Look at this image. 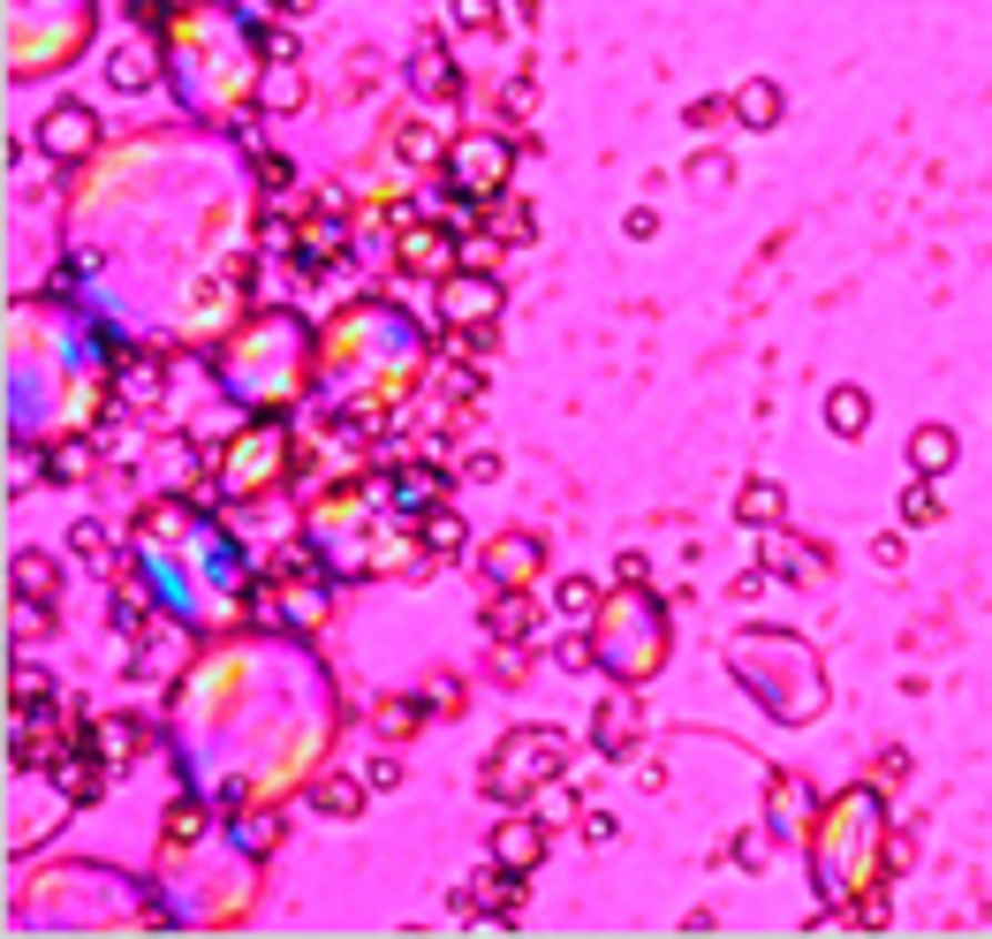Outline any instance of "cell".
<instances>
[{"label":"cell","instance_id":"cell-1","mask_svg":"<svg viewBox=\"0 0 992 939\" xmlns=\"http://www.w3.org/2000/svg\"><path fill=\"white\" fill-rule=\"evenodd\" d=\"M561 758H568V735H561V727H516V735H508V750L485 766V788H500L516 766L538 773V780H554V773H561Z\"/></svg>","mask_w":992,"mask_h":939},{"label":"cell","instance_id":"cell-2","mask_svg":"<svg viewBox=\"0 0 992 939\" xmlns=\"http://www.w3.org/2000/svg\"><path fill=\"white\" fill-rule=\"evenodd\" d=\"M439 319H447V326H485V319H500V281L477 273V265L447 273V281H439Z\"/></svg>","mask_w":992,"mask_h":939},{"label":"cell","instance_id":"cell-3","mask_svg":"<svg viewBox=\"0 0 992 939\" xmlns=\"http://www.w3.org/2000/svg\"><path fill=\"white\" fill-rule=\"evenodd\" d=\"M394 258H402V273H432V281H447V273H455V258H463V243H455V235H447V228H417V220H409V228H394Z\"/></svg>","mask_w":992,"mask_h":939},{"label":"cell","instance_id":"cell-4","mask_svg":"<svg viewBox=\"0 0 992 939\" xmlns=\"http://www.w3.org/2000/svg\"><path fill=\"white\" fill-rule=\"evenodd\" d=\"M39 144L53 152V160H84L91 144H99V114H91V107H77V99H61V107L39 122Z\"/></svg>","mask_w":992,"mask_h":939},{"label":"cell","instance_id":"cell-5","mask_svg":"<svg viewBox=\"0 0 992 939\" xmlns=\"http://www.w3.org/2000/svg\"><path fill=\"white\" fill-rule=\"evenodd\" d=\"M538 856H546V818H538V811H516V818H500V826H493V864L530 871Z\"/></svg>","mask_w":992,"mask_h":939},{"label":"cell","instance_id":"cell-6","mask_svg":"<svg viewBox=\"0 0 992 939\" xmlns=\"http://www.w3.org/2000/svg\"><path fill=\"white\" fill-rule=\"evenodd\" d=\"M516 160H523L516 144H463V152H455L447 168L463 174V182H477V198H500V190H508V168H516Z\"/></svg>","mask_w":992,"mask_h":939},{"label":"cell","instance_id":"cell-7","mask_svg":"<svg viewBox=\"0 0 992 939\" xmlns=\"http://www.w3.org/2000/svg\"><path fill=\"white\" fill-rule=\"evenodd\" d=\"M591 735H599L606 758H629V750H637V697H629V689L606 697L599 713H591Z\"/></svg>","mask_w":992,"mask_h":939},{"label":"cell","instance_id":"cell-8","mask_svg":"<svg viewBox=\"0 0 992 939\" xmlns=\"http://www.w3.org/2000/svg\"><path fill=\"white\" fill-rule=\"evenodd\" d=\"M439 493H447V477H439L432 463H417V470H394V477H387V501H394L402 515H425V508H439Z\"/></svg>","mask_w":992,"mask_h":939},{"label":"cell","instance_id":"cell-9","mask_svg":"<svg viewBox=\"0 0 992 939\" xmlns=\"http://www.w3.org/2000/svg\"><path fill=\"white\" fill-rule=\"evenodd\" d=\"M136 735H144L136 720H84V727H77V743H84V750H99V758H107L114 773L136 758Z\"/></svg>","mask_w":992,"mask_h":939},{"label":"cell","instance_id":"cell-10","mask_svg":"<svg viewBox=\"0 0 992 939\" xmlns=\"http://www.w3.org/2000/svg\"><path fill=\"white\" fill-rule=\"evenodd\" d=\"M735 515H742L750 531H773V523H788V493H780L773 477H750V485L735 493Z\"/></svg>","mask_w":992,"mask_h":939},{"label":"cell","instance_id":"cell-11","mask_svg":"<svg viewBox=\"0 0 992 939\" xmlns=\"http://www.w3.org/2000/svg\"><path fill=\"white\" fill-rule=\"evenodd\" d=\"M954 455H962V447H954L948 425H917L909 432V463H917V477H948Z\"/></svg>","mask_w":992,"mask_h":939},{"label":"cell","instance_id":"cell-12","mask_svg":"<svg viewBox=\"0 0 992 939\" xmlns=\"http://www.w3.org/2000/svg\"><path fill=\"white\" fill-rule=\"evenodd\" d=\"M409 77H417L432 99H463V77H455V61L439 53V39H425L417 53H409Z\"/></svg>","mask_w":992,"mask_h":939},{"label":"cell","instance_id":"cell-13","mask_svg":"<svg viewBox=\"0 0 992 939\" xmlns=\"http://www.w3.org/2000/svg\"><path fill=\"white\" fill-rule=\"evenodd\" d=\"M485 637H493V644H523V637H530V598H523L516 584L493 598V614H485Z\"/></svg>","mask_w":992,"mask_h":939},{"label":"cell","instance_id":"cell-14","mask_svg":"<svg viewBox=\"0 0 992 939\" xmlns=\"http://www.w3.org/2000/svg\"><path fill=\"white\" fill-rule=\"evenodd\" d=\"M735 122L742 129H773L780 122V84L773 77H750V84L735 91Z\"/></svg>","mask_w":992,"mask_h":939},{"label":"cell","instance_id":"cell-15","mask_svg":"<svg viewBox=\"0 0 992 939\" xmlns=\"http://www.w3.org/2000/svg\"><path fill=\"white\" fill-rule=\"evenodd\" d=\"M530 561H538V538H530V531H508V538H493L485 568H493L500 584H523V576H530Z\"/></svg>","mask_w":992,"mask_h":939},{"label":"cell","instance_id":"cell-16","mask_svg":"<svg viewBox=\"0 0 992 939\" xmlns=\"http://www.w3.org/2000/svg\"><path fill=\"white\" fill-rule=\"evenodd\" d=\"M311 804H318L326 818H356L364 804H372V780H348V773H334V780H318V788H311Z\"/></svg>","mask_w":992,"mask_h":939},{"label":"cell","instance_id":"cell-17","mask_svg":"<svg viewBox=\"0 0 992 939\" xmlns=\"http://www.w3.org/2000/svg\"><path fill=\"white\" fill-rule=\"evenodd\" d=\"M826 425L841 432V440H863V425H871V394H863V386H833V394H826Z\"/></svg>","mask_w":992,"mask_h":939},{"label":"cell","instance_id":"cell-18","mask_svg":"<svg viewBox=\"0 0 992 939\" xmlns=\"http://www.w3.org/2000/svg\"><path fill=\"white\" fill-rule=\"evenodd\" d=\"M16 598H39V606H53L61 598V568L45 554H16Z\"/></svg>","mask_w":992,"mask_h":939},{"label":"cell","instance_id":"cell-19","mask_svg":"<svg viewBox=\"0 0 992 939\" xmlns=\"http://www.w3.org/2000/svg\"><path fill=\"white\" fill-rule=\"evenodd\" d=\"M417 546H425V554H463V515L455 508H425L417 515Z\"/></svg>","mask_w":992,"mask_h":939},{"label":"cell","instance_id":"cell-20","mask_svg":"<svg viewBox=\"0 0 992 939\" xmlns=\"http://www.w3.org/2000/svg\"><path fill=\"white\" fill-rule=\"evenodd\" d=\"M940 515H948V501H940V477H909V485H902V523L932 531Z\"/></svg>","mask_w":992,"mask_h":939},{"label":"cell","instance_id":"cell-21","mask_svg":"<svg viewBox=\"0 0 992 939\" xmlns=\"http://www.w3.org/2000/svg\"><path fill=\"white\" fill-rule=\"evenodd\" d=\"M447 16H455L463 39H493L500 31V0H447Z\"/></svg>","mask_w":992,"mask_h":939},{"label":"cell","instance_id":"cell-22","mask_svg":"<svg viewBox=\"0 0 992 939\" xmlns=\"http://www.w3.org/2000/svg\"><path fill=\"white\" fill-rule=\"evenodd\" d=\"M591 606H599V584H591V576H561V584H554V614H561V622H584Z\"/></svg>","mask_w":992,"mask_h":939},{"label":"cell","instance_id":"cell-23","mask_svg":"<svg viewBox=\"0 0 992 939\" xmlns=\"http://www.w3.org/2000/svg\"><path fill=\"white\" fill-rule=\"evenodd\" d=\"M198 834H205V811H198L190 796H174V811H168V826H160V841H168V849H190Z\"/></svg>","mask_w":992,"mask_h":939},{"label":"cell","instance_id":"cell-24","mask_svg":"<svg viewBox=\"0 0 992 939\" xmlns=\"http://www.w3.org/2000/svg\"><path fill=\"white\" fill-rule=\"evenodd\" d=\"M273 841H281V811H243V849L265 856Z\"/></svg>","mask_w":992,"mask_h":939},{"label":"cell","instance_id":"cell-25","mask_svg":"<svg viewBox=\"0 0 992 939\" xmlns=\"http://www.w3.org/2000/svg\"><path fill=\"white\" fill-rule=\"evenodd\" d=\"M114 84H122V91H144V84H152V53H144V46L114 53Z\"/></svg>","mask_w":992,"mask_h":939},{"label":"cell","instance_id":"cell-26","mask_svg":"<svg viewBox=\"0 0 992 939\" xmlns=\"http://www.w3.org/2000/svg\"><path fill=\"white\" fill-rule=\"evenodd\" d=\"M69 554H84V561H99V568H107V523H77V531H69Z\"/></svg>","mask_w":992,"mask_h":939},{"label":"cell","instance_id":"cell-27","mask_svg":"<svg viewBox=\"0 0 992 939\" xmlns=\"http://www.w3.org/2000/svg\"><path fill=\"white\" fill-rule=\"evenodd\" d=\"M379 727H387V735H409V727H425L417 697H387V705H379Z\"/></svg>","mask_w":992,"mask_h":939},{"label":"cell","instance_id":"cell-28","mask_svg":"<svg viewBox=\"0 0 992 939\" xmlns=\"http://www.w3.org/2000/svg\"><path fill=\"white\" fill-rule=\"evenodd\" d=\"M91 470V447H53L45 455V477H84Z\"/></svg>","mask_w":992,"mask_h":939},{"label":"cell","instance_id":"cell-29","mask_svg":"<svg viewBox=\"0 0 992 939\" xmlns=\"http://www.w3.org/2000/svg\"><path fill=\"white\" fill-rule=\"evenodd\" d=\"M402 160H439V137H432L425 122H409L402 129Z\"/></svg>","mask_w":992,"mask_h":939},{"label":"cell","instance_id":"cell-30","mask_svg":"<svg viewBox=\"0 0 992 939\" xmlns=\"http://www.w3.org/2000/svg\"><path fill=\"white\" fill-rule=\"evenodd\" d=\"M614 584H621V592H645V584H651V561L645 554H621V561H614Z\"/></svg>","mask_w":992,"mask_h":939},{"label":"cell","instance_id":"cell-31","mask_svg":"<svg viewBox=\"0 0 992 939\" xmlns=\"http://www.w3.org/2000/svg\"><path fill=\"white\" fill-rule=\"evenodd\" d=\"M554 667L584 675V667H591V637H561V644H554Z\"/></svg>","mask_w":992,"mask_h":939},{"label":"cell","instance_id":"cell-32","mask_svg":"<svg viewBox=\"0 0 992 939\" xmlns=\"http://www.w3.org/2000/svg\"><path fill=\"white\" fill-rule=\"evenodd\" d=\"M45 689H53V683H45L39 667H16V713H31V705H39Z\"/></svg>","mask_w":992,"mask_h":939},{"label":"cell","instance_id":"cell-33","mask_svg":"<svg viewBox=\"0 0 992 939\" xmlns=\"http://www.w3.org/2000/svg\"><path fill=\"white\" fill-rule=\"evenodd\" d=\"M576 834L599 849V841H614V834H621V818H614V811H584V818H576Z\"/></svg>","mask_w":992,"mask_h":939},{"label":"cell","instance_id":"cell-34","mask_svg":"<svg viewBox=\"0 0 992 939\" xmlns=\"http://www.w3.org/2000/svg\"><path fill=\"white\" fill-rule=\"evenodd\" d=\"M130 402L144 410V402H160V364H136L130 372Z\"/></svg>","mask_w":992,"mask_h":939},{"label":"cell","instance_id":"cell-35","mask_svg":"<svg viewBox=\"0 0 992 939\" xmlns=\"http://www.w3.org/2000/svg\"><path fill=\"white\" fill-rule=\"evenodd\" d=\"M364 780H372V796L402 788V758H372V766H364Z\"/></svg>","mask_w":992,"mask_h":939},{"label":"cell","instance_id":"cell-36","mask_svg":"<svg viewBox=\"0 0 992 939\" xmlns=\"http://www.w3.org/2000/svg\"><path fill=\"white\" fill-rule=\"evenodd\" d=\"M493 258H500L493 235H470V243H463V265H477V273H493Z\"/></svg>","mask_w":992,"mask_h":939},{"label":"cell","instance_id":"cell-37","mask_svg":"<svg viewBox=\"0 0 992 939\" xmlns=\"http://www.w3.org/2000/svg\"><path fill=\"white\" fill-rule=\"evenodd\" d=\"M690 182H728V160H720V152H697V160H690Z\"/></svg>","mask_w":992,"mask_h":939},{"label":"cell","instance_id":"cell-38","mask_svg":"<svg viewBox=\"0 0 992 939\" xmlns=\"http://www.w3.org/2000/svg\"><path fill=\"white\" fill-rule=\"evenodd\" d=\"M130 16L144 31H168V0H130Z\"/></svg>","mask_w":992,"mask_h":939},{"label":"cell","instance_id":"cell-39","mask_svg":"<svg viewBox=\"0 0 992 939\" xmlns=\"http://www.w3.org/2000/svg\"><path fill=\"white\" fill-rule=\"evenodd\" d=\"M530 804H538V818H568L576 796H568V788H546V796H530Z\"/></svg>","mask_w":992,"mask_h":939},{"label":"cell","instance_id":"cell-40","mask_svg":"<svg viewBox=\"0 0 992 939\" xmlns=\"http://www.w3.org/2000/svg\"><path fill=\"white\" fill-rule=\"evenodd\" d=\"M871 561H879V568H902V538H894V531H887V538H879V546H871Z\"/></svg>","mask_w":992,"mask_h":939},{"label":"cell","instance_id":"cell-41","mask_svg":"<svg viewBox=\"0 0 992 939\" xmlns=\"http://www.w3.org/2000/svg\"><path fill=\"white\" fill-rule=\"evenodd\" d=\"M621 228H629V235H637V243H645L651 228H659V213H651V205H629V220H621Z\"/></svg>","mask_w":992,"mask_h":939},{"label":"cell","instance_id":"cell-42","mask_svg":"<svg viewBox=\"0 0 992 939\" xmlns=\"http://www.w3.org/2000/svg\"><path fill=\"white\" fill-rule=\"evenodd\" d=\"M463 470H470L477 485H485V477H500V455H493V447H477V455H470V463H463Z\"/></svg>","mask_w":992,"mask_h":939},{"label":"cell","instance_id":"cell-43","mask_svg":"<svg viewBox=\"0 0 992 939\" xmlns=\"http://www.w3.org/2000/svg\"><path fill=\"white\" fill-rule=\"evenodd\" d=\"M289 99H303V84H289V69H281V84H265V107H289Z\"/></svg>","mask_w":992,"mask_h":939}]
</instances>
